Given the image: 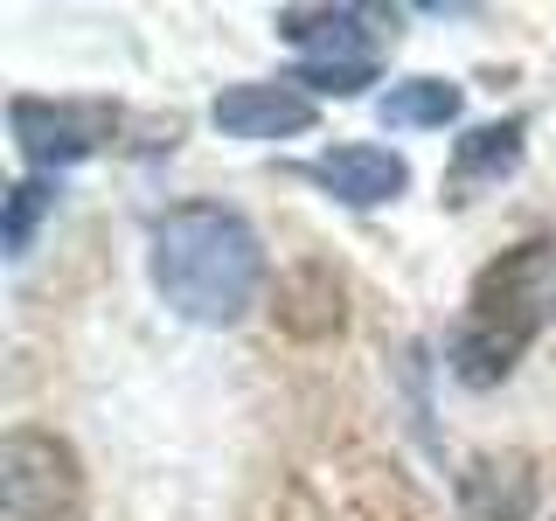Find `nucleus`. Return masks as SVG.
I'll return each instance as SVG.
<instances>
[{"instance_id":"obj_5","label":"nucleus","mask_w":556,"mask_h":521,"mask_svg":"<svg viewBox=\"0 0 556 521\" xmlns=\"http://www.w3.org/2000/svg\"><path fill=\"white\" fill-rule=\"evenodd\" d=\"M278 35L306 49L313 69H376V56L396 42V14L382 8H286Z\"/></svg>"},{"instance_id":"obj_7","label":"nucleus","mask_w":556,"mask_h":521,"mask_svg":"<svg viewBox=\"0 0 556 521\" xmlns=\"http://www.w3.org/2000/svg\"><path fill=\"white\" fill-rule=\"evenodd\" d=\"M313 98L292 84H230L216 98V126L230 139H278V132H313Z\"/></svg>"},{"instance_id":"obj_2","label":"nucleus","mask_w":556,"mask_h":521,"mask_svg":"<svg viewBox=\"0 0 556 521\" xmlns=\"http://www.w3.org/2000/svg\"><path fill=\"white\" fill-rule=\"evenodd\" d=\"M549 320H556V237H529L473 278L466 313L452 327V376L473 390L501 382Z\"/></svg>"},{"instance_id":"obj_4","label":"nucleus","mask_w":556,"mask_h":521,"mask_svg":"<svg viewBox=\"0 0 556 521\" xmlns=\"http://www.w3.org/2000/svg\"><path fill=\"white\" fill-rule=\"evenodd\" d=\"M8 126H14L22 161L49 174V167L91 161L98 147H112L118 104H104V98H14L8 104Z\"/></svg>"},{"instance_id":"obj_3","label":"nucleus","mask_w":556,"mask_h":521,"mask_svg":"<svg viewBox=\"0 0 556 521\" xmlns=\"http://www.w3.org/2000/svg\"><path fill=\"white\" fill-rule=\"evenodd\" d=\"M0 521H84V466L56 431L0 439Z\"/></svg>"},{"instance_id":"obj_1","label":"nucleus","mask_w":556,"mask_h":521,"mask_svg":"<svg viewBox=\"0 0 556 521\" xmlns=\"http://www.w3.org/2000/svg\"><path fill=\"white\" fill-rule=\"evenodd\" d=\"M153 285L174 313L202 327H230L257 306L265 243L223 202H181L153 223Z\"/></svg>"},{"instance_id":"obj_8","label":"nucleus","mask_w":556,"mask_h":521,"mask_svg":"<svg viewBox=\"0 0 556 521\" xmlns=\"http://www.w3.org/2000/svg\"><path fill=\"white\" fill-rule=\"evenodd\" d=\"M529 508H535V473L515 459H473L459 473V514L466 521H529Z\"/></svg>"},{"instance_id":"obj_6","label":"nucleus","mask_w":556,"mask_h":521,"mask_svg":"<svg viewBox=\"0 0 556 521\" xmlns=\"http://www.w3.org/2000/svg\"><path fill=\"white\" fill-rule=\"evenodd\" d=\"M300 174L348 208H376V202L404 195V181H410V167L396 161L390 147H334V153H320V161H306Z\"/></svg>"},{"instance_id":"obj_9","label":"nucleus","mask_w":556,"mask_h":521,"mask_svg":"<svg viewBox=\"0 0 556 521\" xmlns=\"http://www.w3.org/2000/svg\"><path fill=\"white\" fill-rule=\"evenodd\" d=\"M521 118H501V126H473L452 147V174H445V202H473L486 181H501L521 161Z\"/></svg>"},{"instance_id":"obj_10","label":"nucleus","mask_w":556,"mask_h":521,"mask_svg":"<svg viewBox=\"0 0 556 521\" xmlns=\"http://www.w3.org/2000/svg\"><path fill=\"white\" fill-rule=\"evenodd\" d=\"M278 320H286L292 334H327V327H341V278L320 271V265H300L286 278V292H278Z\"/></svg>"},{"instance_id":"obj_12","label":"nucleus","mask_w":556,"mask_h":521,"mask_svg":"<svg viewBox=\"0 0 556 521\" xmlns=\"http://www.w3.org/2000/svg\"><path fill=\"white\" fill-rule=\"evenodd\" d=\"M49 208H56V181H49V174H28V181L8 188V223H0L8 257H28V243H35V230H42Z\"/></svg>"},{"instance_id":"obj_11","label":"nucleus","mask_w":556,"mask_h":521,"mask_svg":"<svg viewBox=\"0 0 556 521\" xmlns=\"http://www.w3.org/2000/svg\"><path fill=\"white\" fill-rule=\"evenodd\" d=\"M376 112H382V126H445V118H459V84H445V77L390 84V98Z\"/></svg>"}]
</instances>
